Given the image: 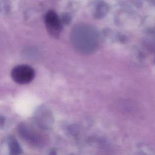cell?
I'll list each match as a JSON object with an SVG mask.
<instances>
[{"label":"cell","instance_id":"cell-4","mask_svg":"<svg viewBox=\"0 0 155 155\" xmlns=\"http://www.w3.org/2000/svg\"><path fill=\"white\" fill-rule=\"evenodd\" d=\"M11 147H12V148H11L12 151H14L13 153L16 154V151H18V150H19L18 147V145H17L16 143H15V142H13V143H12L11 144Z\"/></svg>","mask_w":155,"mask_h":155},{"label":"cell","instance_id":"cell-2","mask_svg":"<svg viewBox=\"0 0 155 155\" xmlns=\"http://www.w3.org/2000/svg\"><path fill=\"white\" fill-rule=\"evenodd\" d=\"M11 76L16 82L19 84H25L30 82L33 79L35 71L29 65H19L13 68Z\"/></svg>","mask_w":155,"mask_h":155},{"label":"cell","instance_id":"cell-1","mask_svg":"<svg viewBox=\"0 0 155 155\" xmlns=\"http://www.w3.org/2000/svg\"><path fill=\"white\" fill-rule=\"evenodd\" d=\"M71 35V44L82 54H90L96 50L99 41L97 33L89 28H78Z\"/></svg>","mask_w":155,"mask_h":155},{"label":"cell","instance_id":"cell-3","mask_svg":"<svg viewBox=\"0 0 155 155\" xmlns=\"http://www.w3.org/2000/svg\"><path fill=\"white\" fill-rule=\"evenodd\" d=\"M47 24L48 29L52 34H57L60 29V25L56 17L53 15H49L47 18Z\"/></svg>","mask_w":155,"mask_h":155}]
</instances>
